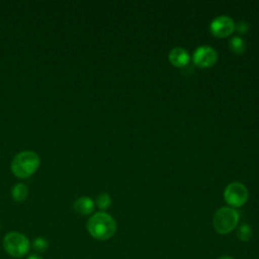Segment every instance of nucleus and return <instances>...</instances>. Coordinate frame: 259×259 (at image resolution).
<instances>
[{"label":"nucleus","mask_w":259,"mask_h":259,"mask_svg":"<svg viewBox=\"0 0 259 259\" xmlns=\"http://www.w3.org/2000/svg\"><path fill=\"white\" fill-rule=\"evenodd\" d=\"M87 230L93 238L100 241H105L115 234L116 223L110 214L100 211L94 213L88 220Z\"/></svg>","instance_id":"1"},{"label":"nucleus","mask_w":259,"mask_h":259,"mask_svg":"<svg viewBox=\"0 0 259 259\" xmlns=\"http://www.w3.org/2000/svg\"><path fill=\"white\" fill-rule=\"evenodd\" d=\"M40 159L33 151H23L18 153L11 162L12 173L19 178H27L38 169Z\"/></svg>","instance_id":"2"},{"label":"nucleus","mask_w":259,"mask_h":259,"mask_svg":"<svg viewBox=\"0 0 259 259\" xmlns=\"http://www.w3.org/2000/svg\"><path fill=\"white\" fill-rule=\"evenodd\" d=\"M239 223V213L236 209L228 206L219 208L212 219L214 230L221 235L231 233Z\"/></svg>","instance_id":"3"},{"label":"nucleus","mask_w":259,"mask_h":259,"mask_svg":"<svg viewBox=\"0 0 259 259\" xmlns=\"http://www.w3.org/2000/svg\"><path fill=\"white\" fill-rule=\"evenodd\" d=\"M5 251L14 258H20L26 255L30 248L29 240L26 236L18 232H10L3 239Z\"/></svg>","instance_id":"4"},{"label":"nucleus","mask_w":259,"mask_h":259,"mask_svg":"<svg viewBox=\"0 0 259 259\" xmlns=\"http://www.w3.org/2000/svg\"><path fill=\"white\" fill-rule=\"evenodd\" d=\"M224 197L230 205L235 207L241 206L248 199V190L244 184L240 182H233L226 187Z\"/></svg>","instance_id":"5"},{"label":"nucleus","mask_w":259,"mask_h":259,"mask_svg":"<svg viewBox=\"0 0 259 259\" xmlns=\"http://www.w3.org/2000/svg\"><path fill=\"white\" fill-rule=\"evenodd\" d=\"M234 29L235 23L233 19L227 15L218 16L210 23L211 33L219 37H225L230 35Z\"/></svg>","instance_id":"6"},{"label":"nucleus","mask_w":259,"mask_h":259,"mask_svg":"<svg viewBox=\"0 0 259 259\" xmlns=\"http://www.w3.org/2000/svg\"><path fill=\"white\" fill-rule=\"evenodd\" d=\"M218 59L217 52L208 46H201L196 49L193 54V62L195 65L205 68L214 65Z\"/></svg>","instance_id":"7"},{"label":"nucleus","mask_w":259,"mask_h":259,"mask_svg":"<svg viewBox=\"0 0 259 259\" xmlns=\"http://www.w3.org/2000/svg\"><path fill=\"white\" fill-rule=\"evenodd\" d=\"M169 60L177 67H184L189 62V55L183 48H174L169 54Z\"/></svg>","instance_id":"8"},{"label":"nucleus","mask_w":259,"mask_h":259,"mask_svg":"<svg viewBox=\"0 0 259 259\" xmlns=\"http://www.w3.org/2000/svg\"><path fill=\"white\" fill-rule=\"evenodd\" d=\"M73 208L76 212L86 215L90 214L94 210V202L90 197L87 196H82L75 200L73 204Z\"/></svg>","instance_id":"9"},{"label":"nucleus","mask_w":259,"mask_h":259,"mask_svg":"<svg viewBox=\"0 0 259 259\" xmlns=\"http://www.w3.org/2000/svg\"><path fill=\"white\" fill-rule=\"evenodd\" d=\"M11 194H12V198L15 201L22 202L23 200L26 199V197L28 195V189L24 184L18 183L16 185H14V187L12 188Z\"/></svg>","instance_id":"10"},{"label":"nucleus","mask_w":259,"mask_h":259,"mask_svg":"<svg viewBox=\"0 0 259 259\" xmlns=\"http://www.w3.org/2000/svg\"><path fill=\"white\" fill-rule=\"evenodd\" d=\"M229 47L230 49L236 53V54H242L245 51L246 45L242 37L240 36H234L229 40Z\"/></svg>","instance_id":"11"},{"label":"nucleus","mask_w":259,"mask_h":259,"mask_svg":"<svg viewBox=\"0 0 259 259\" xmlns=\"http://www.w3.org/2000/svg\"><path fill=\"white\" fill-rule=\"evenodd\" d=\"M252 235H253V232H252V229L249 225L247 224H243L239 227V230H238V238L241 240V241H249L251 238H252Z\"/></svg>","instance_id":"12"},{"label":"nucleus","mask_w":259,"mask_h":259,"mask_svg":"<svg viewBox=\"0 0 259 259\" xmlns=\"http://www.w3.org/2000/svg\"><path fill=\"white\" fill-rule=\"evenodd\" d=\"M96 204L97 206L102 209L105 210L107 209L110 204H111V197L109 196L108 193H100L97 197H96Z\"/></svg>","instance_id":"13"},{"label":"nucleus","mask_w":259,"mask_h":259,"mask_svg":"<svg viewBox=\"0 0 259 259\" xmlns=\"http://www.w3.org/2000/svg\"><path fill=\"white\" fill-rule=\"evenodd\" d=\"M48 241L42 238V237H37L34 241H33V248L38 251V252H44L48 249Z\"/></svg>","instance_id":"14"},{"label":"nucleus","mask_w":259,"mask_h":259,"mask_svg":"<svg viewBox=\"0 0 259 259\" xmlns=\"http://www.w3.org/2000/svg\"><path fill=\"white\" fill-rule=\"evenodd\" d=\"M235 29L240 33H246L249 30V23L246 21H239L235 24Z\"/></svg>","instance_id":"15"},{"label":"nucleus","mask_w":259,"mask_h":259,"mask_svg":"<svg viewBox=\"0 0 259 259\" xmlns=\"http://www.w3.org/2000/svg\"><path fill=\"white\" fill-rule=\"evenodd\" d=\"M27 259H44V258L40 257V256L37 255V254H32V255H29Z\"/></svg>","instance_id":"16"},{"label":"nucleus","mask_w":259,"mask_h":259,"mask_svg":"<svg viewBox=\"0 0 259 259\" xmlns=\"http://www.w3.org/2000/svg\"><path fill=\"white\" fill-rule=\"evenodd\" d=\"M218 259H235V258H233L232 256H229V255H223V256L219 257Z\"/></svg>","instance_id":"17"}]
</instances>
